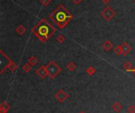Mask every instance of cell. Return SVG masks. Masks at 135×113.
<instances>
[{
  "mask_svg": "<svg viewBox=\"0 0 135 113\" xmlns=\"http://www.w3.org/2000/svg\"><path fill=\"white\" fill-rule=\"evenodd\" d=\"M31 32L38 38V40L42 43H44L56 32V29L52 26L47 19L42 18L32 29Z\"/></svg>",
  "mask_w": 135,
  "mask_h": 113,
  "instance_id": "cell-1",
  "label": "cell"
},
{
  "mask_svg": "<svg viewBox=\"0 0 135 113\" xmlns=\"http://www.w3.org/2000/svg\"><path fill=\"white\" fill-rule=\"evenodd\" d=\"M49 17L59 28L64 29L74 18V16L63 5H59L49 15Z\"/></svg>",
  "mask_w": 135,
  "mask_h": 113,
  "instance_id": "cell-2",
  "label": "cell"
},
{
  "mask_svg": "<svg viewBox=\"0 0 135 113\" xmlns=\"http://www.w3.org/2000/svg\"><path fill=\"white\" fill-rule=\"evenodd\" d=\"M46 68H47V70L48 73V77L51 79L55 78L59 74V73L62 71V68L54 60H51L46 65Z\"/></svg>",
  "mask_w": 135,
  "mask_h": 113,
  "instance_id": "cell-3",
  "label": "cell"
},
{
  "mask_svg": "<svg viewBox=\"0 0 135 113\" xmlns=\"http://www.w3.org/2000/svg\"><path fill=\"white\" fill-rule=\"evenodd\" d=\"M115 16V12L111 6H106L101 11V17L106 21H110L112 19L114 18Z\"/></svg>",
  "mask_w": 135,
  "mask_h": 113,
  "instance_id": "cell-4",
  "label": "cell"
},
{
  "mask_svg": "<svg viewBox=\"0 0 135 113\" xmlns=\"http://www.w3.org/2000/svg\"><path fill=\"white\" fill-rule=\"evenodd\" d=\"M55 97L58 101L62 103L69 98V94L66 92H65L63 90H60L58 91V93H56V94L55 95Z\"/></svg>",
  "mask_w": 135,
  "mask_h": 113,
  "instance_id": "cell-5",
  "label": "cell"
},
{
  "mask_svg": "<svg viewBox=\"0 0 135 113\" xmlns=\"http://www.w3.org/2000/svg\"><path fill=\"white\" fill-rule=\"evenodd\" d=\"M36 74L41 79L46 78L47 76H48V73H47L46 66H40V67L36 70Z\"/></svg>",
  "mask_w": 135,
  "mask_h": 113,
  "instance_id": "cell-6",
  "label": "cell"
},
{
  "mask_svg": "<svg viewBox=\"0 0 135 113\" xmlns=\"http://www.w3.org/2000/svg\"><path fill=\"white\" fill-rule=\"evenodd\" d=\"M6 68H7V69H9V70H11V72H14V71L17 69V65H16L13 61H11V60H10V61L7 63V65L5 67V68H4V69H2V70H1V72H0V73H1V74H2V73H3V71L5 70V69H6Z\"/></svg>",
  "mask_w": 135,
  "mask_h": 113,
  "instance_id": "cell-7",
  "label": "cell"
},
{
  "mask_svg": "<svg viewBox=\"0 0 135 113\" xmlns=\"http://www.w3.org/2000/svg\"><path fill=\"white\" fill-rule=\"evenodd\" d=\"M121 46H122V50H123V55L124 56H127L131 51V50H132L131 47L127 43H126V42L123 43L121 44Z\"/></svg>",
  "mask_w": 135,
  "mask_h": 113,
  "instance_id": "cell-8",
  "label": "cell"
},
{
  "mask_svg": "<svg viewBox=\"0 0 135 113\" xmlns=\"http://www.w3.org/2000/svg\"><path fill=\"white\" fill-rule=\"evenodd\" d=\"M112 48H113V44H112V43L109 40H106L103 43V44H102V48H103L104 51H111V50L112 49Z\"/></svg>",
  "mask_w": 135,
  "mask_h": 113,
  "instance_id": "cell-9",
  "label": "cell"
},
{
  "mask_svg": "<svg viewBox=\"0 0 135 113\" xmlns=\"http://www.w3.org/2000/svg\"><path fill=\"white\" fill-rule=\"evenodd\" d=\"M10 109V106L6 102H2L0 105V113H6Z\"/></svg>",
  "mask_w": 135,
  "mask_h": 113,
  "instance_id": "cell-10",
  "label": "cell"
},
{
  "mask_svg": "<svg viewBox=\"0 0 135 113\" xmlns=\"http://www.w3.org/2000/svg\"><path fill=\"white\" fill-rule=\"evenodd\" d=\"M15 32L19 35V36H23L25 32H26V29L25 28L24 25H20L19 26H17L15 29Z\"/></svg>",
  "mask_w": 135,
  "mask_h": 113,
  "instance_id": "cell-11",
  "label": "cell"
},
{
  "mask_svg": "<svg viewBox=\"0 0 135 113\" xmlns=\"http://www.w3.org/2000/svg\"><path fill=\"white\" fill-rule=\"evenodd\" d=\"M112 109H113L114 112H119L122 110L123 106H122V105L119 104L118 101H115V102H114V104L112 105Z\"/></svg>",
  "mask_w": 135,
  "mask_h": 113,
  "instance_id": "cell-12",
  "label": "cell"
},
{
  "mask_svg": "<svg viewBox=\"0 0 135 113\" xmlns=\"http://www.w3.org/2000/svg\"><path fill=\"white\" fill-rule=\"evenodd\" d=\"M32 67V66L31 64H29V63L27 62L25 64H24V65L22 66V70H23V71H24L25 73L28 74V73H29V72L31 71Z\"/></svg>",
  "mask_w": 135,
  "mask_h": 113,
  "instance_id": "cell-13",
  "label": "cell"
},
{
  "mask_svg": "<svg viewBox=\"0 0 135 113\" xmlns=\"http://www.w3.org/2000/svg\"><path fill=\"white\" fill-rule=\"evenodd\" d=\"M28 63H29V64H31L32 67L33 66H36V64H37V63H38V59L36 57V56H31V57H29L28 59Z\"/></svg>",
  "mask_w": 135,
  "mask_h": 113,
  "instance_id": "cell-14",
  "label": "cell"
},
{
  "mask_svg": "<svg viewBox=\"0 0 135 113\" xmlns=\"http://www.w3.org/2000/svg\"><path fill=\"white\" fill-rule=\"evenodd\" d=\"M76 67H77V65L74 62H69L66 64V69L69 71H74L76 69Z\"/></svg>",
  "mask_w": 135,
  "mask_h": 113,
  "instance_id": "cell-15",
  "label": "cell"
},
{
  "mask_svg": "<svg viewBox=\"0 0 135 113\" xmlns=\"http://www.w3.org/2000/svg\"><path fill=\"white\" fill-rule=\"evenodd\" d=\"M123 69L126 70L127 71H131V70L133 69V66H132L131 63L129 62V61H127V62L123 64Z\"/></svg>",
  "mask_w": 135,
  "mask_h": 113,
  "instance_id": "cell-16",
  "label": "cell"
},
{
  "mask_svg": "<svg viewBox=\"0 0 135 113\" xmlns=\"http://www.w3.org/2000/svg\"><path fill=\"white\" fill-rule=\"evenodd\" d=\"M114 52L115 53L116 55H123V50H122V46L121 45H117L114 48Z\"/></svg>",
  "mask_w": 135,
  "mask_h": 113,
  "instance_id": "cell-17",
  "label": "cell"
},
{
  "mask_svg": "<svg viewBox=\"0 0 135 113\" xmlns=\"http://www.w3.org/2000/svg\"><path fill=\"white\" fill-rule=\"evenodd\" d=\"M86 73H87L89 75L92 76V75H93V74L96 73V70H95V68H94L93 67L90 66V67H89L86 69Z\"/></svg>",
  "mask_w": 135,
  "mask_h": 113,
  "instance_id": "cell-18",
  "label": "cell"
},
{
  "mask_svg": "<svg viewBox=\"0 0 135 113\" xmlns=\"http://www.w3.org/2000/svg\"><path fill=\"white\" fill-rule=\"evenodd\" d=\"M65 37H64V36L63 35H62V34H59V35H58V36L56 37V41L57 42H59V44H62L64 41H65Z\"/></svg>",
  "mask_w": 135,
  "mask_h": 113,
  "instance_id": "cell-19",
  "label": "cell"
},
{
  "mask_svg": "<svg viewBox=\"0 0 135 113\" xmlns=\"http://www.w3.org/2000/svg\"><path fill=\"white\" fill-rule=\"evenodd\" d=\"M51 0H40V2L44 6H48L51 3Z\"/></svg>",
  "mask_w": 135,
  "mask_h": 113,
  "instance_id": "cell-20",
  "label": "cell"
},
{
  "mask_svg": "<svg viewBox=\"0 0 135 113\" xmlns=\"http://www.w3.org/2000/svg\"><path fill=\"white\" fill-rule=\"evenodd\" d=\"M127 112L129 113H135V106L134 105L130 106L127 109Z\"/></svg>",
  "mask_w": 135,
  "mask_h": 113,
  "instance_id": "cell-21",
  "label": "cell"
},
{
  "mask_svg": "<svg viewBox=\"0 0 135 113\" xmlns=\"http://www.w3.org/2000/svg\"><path fill=\"white\" fill-rule=\"evenodd\" d=\"M72 1H73V2H74V4H76V5L80 4V3L82 2V0H72Z\"/></svg>",
  "mask_w": 135,
  "mask_h": 113,
  "instance_id": "cell-22",
  "label": "cell"
},
{
  "mask_svg": "<svg viewBox=\"0 0 135 113\" xmlns=\"http://www.w3.org/2000/svg\"><path fill=\"white\" fill-rule=\"evenodd\" d=\"M102 2H103V3H104L105 5H108V4L111 2V0H102Z\"/></svg>",
  "mask_w": 135,
  "mask_h": 113,
  "instance_id": "cell-23",
  "label": "cell"
},
{
  "mask_svg": "<svg viewBox=\"0 0 135 113\" xmlns=\"http://www.w3.org/2000/svg\"><path fill=\"white\" fill-rule=\"evenodd\" d=\"M131 72H134L135 74V67H134V69H132L131 70Z\"/></svg>",
  "mask_w": 135,
  "mask_h": 113,
  "instance_id": "cell-24",
  "label": "cell"
},
{
  "mask_svg": "<svg viewBox=\"0 0 135 113\" xmlns=\"http://www.w3.org/2000/svg\"><path fill=\"white\" fill-rule=\"evenodd\" d=\"M79 113H85V112H79Z\"/></svg>",
  "mask_w": 135,
  "mask_h": 113,
  "instance_id": "cell-25",
  "label": "cell"
},
{
  "mask_svg": "<svg viewBox=\"0 0 135 113\" xmlns=\"http://www.w3.org/2000/svg\"><path fill=\"white\" fill-rule=\"evenodd\" d=\"M134 2H135V0H134Z\"/></svg>",
  "mask_w": 135,
  "mask_h": 113,
  "instance_id": "cell-26",
  "label": "cell"
}]
</instances>
